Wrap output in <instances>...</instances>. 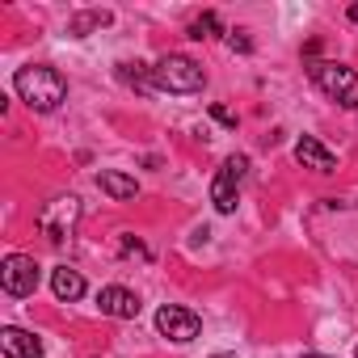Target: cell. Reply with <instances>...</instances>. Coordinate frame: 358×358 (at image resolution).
Wrapping results in <instances>:
<instances>
[{"label": "cell", "mask_w": 358, "mask_h": 358, "mask_svg": "<svg viewBox=\"0 0 358 358\" xmlns=\"http://www.w3.org/2000/svg\"><path fill=\"white\" fill-rule=\"evenodd\" d=\"M186 34H190L194 43H203V38H215V34H220V13H211V9H207L203 17H194V22H190V30H186Z\"/></svg>", "instance_id": "obj_15"}, {"label": "cell", "mask_w": 358, "mask_h": 358, "mask_svg": "<svg viewBox=\"0 0 358 358\" xmlns=\"http://www.w3.org/2000/svg\"><path fill=\"white\" fill-rule=\"evenodd\" d=\"M0 350H5V358H43V337L30 329L5 324L0 329Z\"/></svg>", "instance_id": "obj_9"}, {"label": "cell", "mask_w": 358, "mask_h": 358, "mask_svg": "<svg viewBox=\"0 0 358 358\" xmlns=\"http://www.w3.org/2000/svg\"><path fill=\"white\" fill-rule=\"evenodd\" d=\"M245 169H249L245 156H228V160L220 164L215 182H211V203H215L220 215H232V211H236V194H241V182H245Z\"/></svg>", "instance_id": "obj_6"}, {"label": "cell", "mask_w": 358, "mask_h": 358, "mask_svg": "<svg viewBox=\"0 0 358 358\" xmlns=\"http://www.w3.org/2000/svg\"><path fill=\"white\" fill-rule=\"evenodd\" d=\"M38 282H43V266L30 253H9L5 266H0V287H5V295H13V299L34 295Z\"/></svg>", "instance_id": "obj_5"}, {"label": "cell", "mask_w": 358, "mask_h": 358, "mask_svg": "<svg viewBox=\"0 0 358 358\" xmlns=\"http://www.w3.org/2000/svg\"><path fill=\"white\" fill-rule=\"evenodd\" d=\"M51 291H55L59 303H76V299H85V274L72 270V266H55L51 270Z\"/></svg>", "instance_id": "obj_12"}, {"label": "cell", "mask_w": 358, "mask_h": 358, "mask_svg": "<svg viewBox=\"0 0 358 358\" xmlns=\"http://www.w3.org/2000/svg\"><path fill=\"white\" fill-rule=\"evenodd\" d=\"M97 308H101L106 316H114V320H135L143 303H139V295L127 291V287H101V291H97Z\"/></svg>", "instance_id": "obj_8"}, {"label": "cell", "mask_w": 358, "mask_h": 358, "mask_svg": "<svg viewBox=\"0 0 358 358\" xmlns=\"http://www.w3.org/2000/svg\"><path fill=\"white\" fill-rule=\"evenodd\" d=\"M308 72H312L316 89H320L329 101H337L341 110H358V76H354V68L333 64V59H312Z\"/></svg>", "instance_id": "obj_3"}, {"label": "cell", "mask_w": 358, "mask_h": 358, "mask_svg": "<svg viewBox=\"0 0 358 358\" xmlns=\"http://www.w3.org/2000/svg\"><path fill=\"white\" fill-rule=\"evenodd\" d=\"M295 160H299L303 169H312V173H333V169H337V156H333L316 135H299V139H295Z\"/></svg>", "instance_id": "obj_10"}, {"label": "cell", "mask_w": 358, "mask_h": 358, "mask_svg": "<svg viewBox=\"0 0 358 358\" xmlns=\"http://www.w3.org/2000/svg\"><path fill=\"white\" fill-rule=\"evenodd\" d=\"M152 85L160 93H177V97H190V93H203L207 85V72L190 59V55H164L152 64Z\"/></svg>", "instance_id": "obj_2"}, {"label": "cell", "mask_w": 358, "mask_h": 358, "mask_svg": "<svg viewBox=\"0 0 358 358\" xmlns=\"http://www.w3.org/2000/svg\"><path fill=\"white\" fill-rule=\"evenodd\" d=\"M76 224H80V199H76V194H59V199H51V203L38 211V228H43V236L55 241V245H64V241L76 232Z\"/></svg>", "instance_id": "obj_4"}, {"label": "cell", "mask_w": 358, "mask_h": 358, "mask_svg": "<svg viewBox=\"0 0 358 358\" xmlns=\"http://www.w3.org/2000/svg\"><path fill=\"white\" fill-rule=\"evenodd\" d=\"M110 22H114V13H106V9L76 13V17L68 22V38H89V30H101V26H110Z\"/></svg>", "instance_id": "obj_13"}, {"label": "cell", "mask_w": 358, "mask_h": 358, "mask_svg": "<svg viewBox=\"0 0 358 358\" xmlns=\"http://www.w3.org/2000/svg\"><path fill=\"white\" fill-rule=\"evenodd\" d=\"M122 253H127V257H148V249H143L139 241H131V236H122Z\"/></svg>", "instance_id": "obj_18"}, {"label": "cell", "mask_w": 358, "mask_h": 358, "mask_svg": "<svg viewBox=\"0 0 358 358\" xmlns=\"http://www.w3.org/2000/svg\"><path fill=\"white\" fill-rule=\"evenodd\" d=\"M97 190L101 194H110L114 203H131L135 194H139V182L131 173H118V169H101L97 173Z\"/></svg>", "instance_id": "obj_11"}, {"label": "cell", "mask_w": 358, "mask_h": 358, "mask_svg": "<svg viewBox=\"0 0 358 358\" xmlns=\"http://www.w3.org/2000/svg\"><path fill=\"white\" fill-rule=\"evenodd\" d=\"M211 118H215V122H224V127H236V114H232V110H224V106H211Z\"/></svg>", "instance_id": "obj_17"}, {"label": "cell", "mask_w": 358, "mask_h": 358, "mask_svg": "<svg viewBox=\"0 0 358 358\" xmlns=\"http://www.w3.org/2000/svg\"><path fill=\"white\" fill-rule=\"evenodd\" d=\"M228 47L241 51V55H249V51H253V38H249L245 30H228Z\"/></svg>", "instance_id": "obj_16"}, {"label": "cell", "mask_w": 358, "mask_h": 358, "mask_svg": "<svg viewBox=\"0 0 358 358\" xmlns=\"http://www.w3.org/2000/svg\"><path fill=\"white\" fill-rule=\"evenodd\" d=\"M156 329H160L169 341H177V345H190V341L203 333V320H199V312H190V308L164 303V308L156 312Z\"/></svg>", "instance_id": "obj_7"}, {"label": "cell", "mask_w": 358, "mask_h": 358, "mask_svg": "<svg viewBox=\"0 0 358 358\" xmlns=\"http://www.w3.org/2000/svg\"><path fill=\"white\" fill-rule=\"evenodd\" d=\"M118 80H122V85H131V89H139V93L156 89V85H152V68L131 64V59H122V64H118Z\"/></svg>", "instance_id": "obj_14"}, {"label": "cell", "mask_w": 358, "mask_h": 358, "mask_svg": "<svg viewBox=\"0 0 358 358\" xmlns=\"http://www.w3.org/2000/svg\"><path fill=\"white\" fill-rule=\"evenodd\" d=\"M211 358H236V354H228V350H224V354H211Z\"/></svg>", "instance_id": "obj_19"}, {"label": "cell", "mask_w": 358, "mask_h": 358, "mask_svg": "<svg viewBox=\"0 0 358 358\" xmlns=\"http://www.w3.org/2000/svg\"><path fill=\"white\" fill-rule=\"evenodd\" d=\"M303 358H329V354H303Z\"/></svg>", "instance_id": "obj_20"}, {"label": "cell", "mask_w": 358, "mask_h": 358, "mask_svg": "<svg viewBox=\"0 0 358 358\" xmlns=\"http://www.w3.org/2000/svg\"><path fill=\"white\" fill-rule=\"evenodd\" d=\"M13 89H17V97H22L30 110H38V114H51V110L68 97V80H64V72L51 68V64H26V68H17Z\"/></svg>", "instance_id": "obj_1"}]
</instances>
